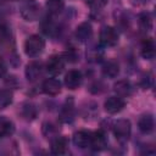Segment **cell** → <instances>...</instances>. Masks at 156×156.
Here are the masks:
<instances>
[{
  "instance_id": "obj_1",
  "label": "cell",
  "mask_w": 156,
  "mask_h": 156,
  "mask_svg": "<svg viewBox=\"0 0 156 156\" xmlns=\"http://www.w3.org/2000/svg\"><path fill=\"white\" fill-rule=\"evenodd\" d=\"M44 48H45V41L38 34H33L28 37L27 40L24 41V52L29 57H37L43 52Z\"/></svg>"
},
{
  "instance_id": "obj_2",
  "label": "cell",
  "mask_w": 156,
  "mask_h": 156,
  "mask_svg": "<svg viewBox=\"0 0 156 156\" xmlns=\"http://www.w3.org/2000/svg\"><path fill=\"white\" fill-rule=\"evenodd\" d=\"M130 132H132V126L128 119H118L113 126V134L116 139L122 144L128 141L130 136Z\"/></svg>"
},
{
  "instance_id": "obj_3",
  "label": "cell",
  "mask_w": 156,
  "mask_h": 156,
  "mask_svg": "<svg viewBox=\"0 0 156 156\" xmlns=\"http://www.w3.org/2000/svg\"><path fill=\"white\" fill-rule=\"evenodd\" d=\"M118 41V32L111 26H104L100 30V43L105 46H113Z\"/></svg>"
},
{
  "instance_id": "obj_4",
  "label": "cell",
  "mask_w": 156,
  "mask_h": 156,
  "mask_svg": "<svg viewBox=\"0 0 156 156\" xmlns=\"http://www.w3.org/2000/svg\"><path fill=\"white\" fill-rule=\"evenodd\" d=\"M126 106V101L123 100V98L121 96H110L105 100L104 102V108L107 113L110 115H115V113H118L121 112Z\"/></svg>"
},
{
  "instance_id": "obj_5",
  "label": "cell",
  "mask_w": 156,
  "mask_h": 156,
  "mask_svg": "<svg viewBox=\"0 0 156 156\" xmlns=\"http://www.w3.org/2000/svg\"><path fill=\"white\" fill-rule=\"evenodd\" d=\"M21 15L26 21H35L40 15V7L35 1H29L22 6Z\"/></svg>"
},
{
  "instance_id": "obj_6",
  "label": "cell",
  "mask_w": 156,
  "mask_h": 156,
  "mask_svg": "<svg viewBox=\"0 0 156 156\" xmlns=\"http://www.w3.org/2000/svg\"><path fill=\"white\" fill-rule=\"evenodd\" d=\"M63 68H65V61L58 55H52L46 62V71L52 76L60 74L63 71Z\"/></svg>"
},
{
  "instance_id": "obj_7",
  "label": "cell",
  "mask_w": 156,
  "mask_h": 156,
  "mask_svg": "<svg viewBox=\"0 0 156 156\" xmlns=\"http://www.w3.org/2000/svg\"><path fill=\"white\" fill-rule=\"evenodd\" d=\"M82 84V73L77 69H71L66 73L65 76V85L69 89V90H74L77 88H79V85Z\"/></svg>"
},
{
  "instance_id": "obj_8",
  "label": "cell",
  "mask_w": 156,
  "mask_h": 156,
  "mask_svg": "<svg viewBox=\"0 0 156 156\" xmlns=\"http://www.w3.org/2000/svg\"><path fill=\"white\" fill-rule=\"evenodd\" d=\"M41 89L46 95L55 96V95L60 94V91H61V83L56 78H48L43 82Z\"/></svg>"
},
{
  "instance_id": "obj_9",
  "label": "cell",
  "mask_w": 156,
  "mask_h": 156,
  "mask_svg": "<svg viewBox=\"0 0 156 156\" xmlns=\"http://www.w3.org/2000/svg\"><path fill=\"white\" fill-rule=\"evenodd\" d=\"M91 132L88 130H78L73 134V144L79 149H85L90 146Z\"/></svg>"
},
{
  "instance_id": "obj_10",
  "label": "cell",
  "mask_w": 156,
  "mask_h": 156,
  "mask_svg": "<svg viewBox=\"0 0 156 156\" xmlns=\"http://www.w3.org/2000/svg\"><path fill=\"white\" fill-rule=\"evenodd\" d=\"M41 71H43L41 62H39V61H32L26 67V77H27L28 80L34 82V80H37L41 76Z\"/></svg>"
},
{
  "instance_id": "obj_11",
  "label": "cell",
  "mask_w": 156,
  "mask_h": 156,
  "mask_svg": "<svg viewBox=\"0 0 156 156\" xmlns=\"http://www.w3.org/2000/svg\"><path fill=\"white\" fill-rule=\"evenodd\" d=\"M107 140H106V135L104 132L98 130L91 133V140H90V147L95 151H101L106 147Z\"/></svg>"
},
{
  "instance_id": "obj_12",
  "label": "cell",
  "mask_w": 156,
  "mask_h": 156,
  "mask_svg": "<svg viewBox=\"0 0 156 156\" xmlns=\"http://www.w3.org/2000/svg\"><path fill=\"white\" fill-rule=\"evenodd\" d=\"M91 34H93V27H91V24H90L89 22H83V23H80V24L77 27L76 33H74L77 40H79V41H82V43L87 41V40L91 37Z\"/></svg>"
},
{
  "instance_id": "obj_13",
  "label": "cell",
  "mask_w": 156,
  "mask_h": 156,
  "mask_svg": "<svg viewBox=\"0 0 156 156\" xmlns=\"http://www.w3.org/2000/svg\"><path fill=\"white\" fill-rule=\"evenodd\" d=\"M67 138L65 136H56L51 140V152L54 155H63L67 150Z\"/></svg>"
},
{
  "instance_id": "obj_14",
  "label": "cell",
  "mask_w": 156,
  "mask_h": 156,
  "mask_svg": "<svg viewBox=\"0 0 156 156\" xmlns=\"http://www.w3.org/2000/svg\"><path fill=\"white\" fill-rule=\"evenodd\" d=\"M154 127H155V121L151 115H144L143 117H140L138 122V128L141 133L149 134L154 130Z\"/></svg>"
},
{
  "instance_id": "obj_15",
  "label": "cell",
  "mask_w": 156,
  "mask_h": 156,
  "mask_svg": "<svg viewBox=\"0 0 156 156\" xmlns=\"http://www.w3.org/2000/svg\"><path fill=\"white\" fill-rule=\"evenodd\" d=\"M113 90L116 91V94H117L118 96H121V98H127V96H129V95L132 94L133 88H132V85H130V83H129L128 80L122 79V80H118L117 83H115Z\"/></svg>"
},
{
  "instance_id": "obj_16",
  "label": "cell",
  "mask_w": 156,
  "mask_h": 156,
  "mask_svg": "<svg viewBox=\"0 0 156 156\" xmlns=\"http://www.w3.org/2000/svg\"><path fill=\"white\" fill-rule=\"evenodd\" d=\"M15 132V124L11 119H9L5 116H0V136H10Z\"/></svg>"
},
{
  "instance_id": "obj_17",
  "label": "cell",
  "mask_w": 156,
  "mask_h": 156,
  "mask_svg": "<svg viewBox=\"0 0 156 156\" xmlns=\"http://www.w3.org/2000/svg\"><path fill=\"white\" fill-rule=\"evenodd\" d=\"M141 56L146 60H152L155 56V43L151 38H146L141 43Z\"/></svg>"
},
{
  "instance_id": "obj_18",
  "label": "cell",
  "mask_w": 156,
  "mask_h": 156,
  "mask_svg": "<svg viewBox=\"0 0 156 156\" xmlns=\"http://www.w3.org/2000/svg\"><path fill=\"white\" fill-rule=\"evenodd\" d=\"M119 73V66L115 60H108L102 65V74L108 78H115Z\"/></svg>"
},
{
  "instance_id": "obj_19",
  "label": "cell",
  "mask_w": 156,
  "mask_h": 156,
  "mask_svg": "<svg viewBox=\"0 0 156 156\" xmlns=\"http://www.w3.org/2000/svg\"><path fill=\"white\" fill-rule=\"evenodd\" d=\"M65 7L63 0H46V9L51 15H58Z\"/></svg>"
},
{
  "instance_id": "obj_20",
  "label": "cell",
  "mask_w": 156,
  "mask_h": 156,
  "mask_svg": "<svg viewBox=\"0 0 156 156\" xmlns=\"http://www.w3.org/2000/svg\"><path fill=\"white\" fill-rule=\"evenodd\" d=\"M13 94L10 89H1L0 90V110L6 108L9 105L12 104Z\"/></svg>"
},
{
  "instance_id": "obj_21",
  "label": "cell",
  "mask_w": 156,
  "mask_h": 156,
  "mask_svg": "<svg viewBox=\"0 0 156 156\" xmlns=\"http://www.w3.org/2000/svg\"><path fill=\"white\" fill-rule=\"evenodd\" d=\"M61 119L63 122H71L73 119V104L72 101L66 104L61 111Z\"/></svg>"
},
{
  "instance_id": "obj_22",
  "label": "cell",
  "mask_w": 156,
  "mask_h": 156,
  "mask_svg": "<svg viewBox=\"0 0 156 156\" xmlns=\"http://www.w3.org/2000/svg\"><path fill=\"white\" fill-rule=\"evenodd\" d=\"M139 24L144 30H150L152 28V20L149 13H143L139 17Z\"/></svg>"
},
{
  "instance_id": "obj_23",
  "label": "cell",
  "mask_w": 156,
  "mask_h": 156,
  "mask_svg": "<svg viewBox=\"0 0 156 156\" xmlns=\"http://www.w3.org/2000/svg\"><path fill=\"white\" fill-rule=\"evenodd\" d=\"M22 115H23V116H24L27 119H29V118H34V117H35V115H37L34 106H33V105H30V104H27V105H24Z\"/></svg>"
},
{
  "instance_id": "obj_24",
  "label": "cell",
  "mask_w": 156,
  "mask_h": 156,
  "mask_svg": "<svg viewBox=\"0 0 156 156\" xmlns=\"http://www.w3.org/2000/svg\"><path fill=\"white\" fill-rule=\"evenodd\" d=\"M106 2H107V0H89V4L93 7H102L106 5Z\"/></svg>"
},
{
  "instance_id": "obj_25",
  "label": "cell",
  "mask_w": 156,
  "mask_h": 156,
  "mask_svg": "<svg viewBox=\"0 0 156 156\" xmlns=\"http://www.w3.org/2000/svg\"><path fill=\"white\" fill-rule=\"evenodd\" d=\"M6 71H7V67H6V63H5V61L0 57V77H2L5 73H6Z\"/></svg>"
},
{
  "instance_id": "obj_26",
  "label": "cell",
  "mask_w": 156,
  "mask_h": 156,
  "mask_svg": "<svg viewBox=\"0 0 156 156\" xmlns=\"http://www.w3.org/2000/svg\"><path fill=\"white\" fill-rule=\"evenodd\" d=\"M4 1H9V0H0V2H4Z\"/></svg>"
},
{
  "instance_id": "obj_27",
  "label": "cell",
  "mask_w": 156,
  "mask_h": 156,
  "mask_svg": "<svg viewBox=\"0 0 156 156\" xmlns=\"http://www.w3.org/2000/svg\"><path fill=\"white\" fill-rule=\"evenodd\" d=\"M11 1H17V0H11Z\"/></svg>"
}]
</instances>
